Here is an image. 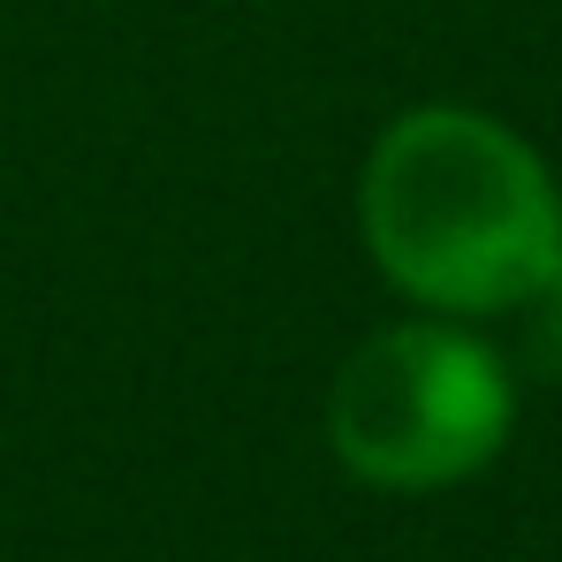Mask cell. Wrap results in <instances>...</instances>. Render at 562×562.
Here are the masks:
<instances>
[{
	"label": "cell",
	"mask_w": 562,
	"mask_h": 562,
	"mask_svg": "<svg viewBox=\"0 0 562 562\" xmlns=\"http://www.w3.org/2000/svg\"><path fill=\"white\" fill-rule=\"evenodd\" d=\"M525 304H532V366L548 380H562V259L548 267V281Z\"/></svg>",
	"instance_id": "3"
},
{
	"label": "cell",
	"mask_w": 562,
	"mask_h": 562,
	"mask_svg": "<svg viewBox=\"0 0 562 562\" xmlns=\"http://www.w3.org/2000/svg\"><path fill=\"white\" fill-rule=\"evenodd\" d=\"M509 418H517V387L502 358L479 335L434 319L387 327L366 350H350L327 403V434L342 464L395 494L457 486L479 464H494Z\"/></svg>",
	"instance_id": "2"
},
{
	"label": "cell",
	"mask_w": 562,
	"mask_h": 562,
	"mask_svg": "<svg viewBox=\"0 0 562 562\" xmlns=\"http://www.w3.org/2000/svg\"><path fill=\"white\" fill-rule=\"evenodd\" d=\"M358 221L380 274L434 312H509L562 259L555 176L471 106H418L380 130Z\"/></svg>",
	"instance_id": "1"
}]
</instances>
